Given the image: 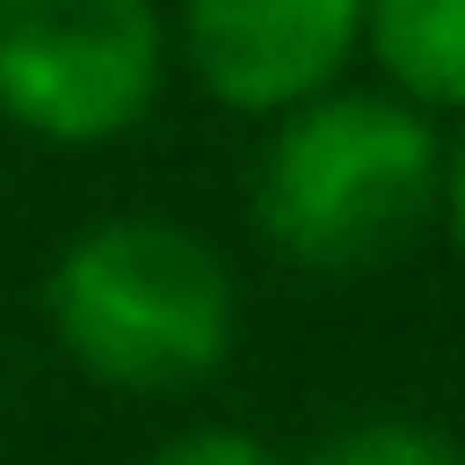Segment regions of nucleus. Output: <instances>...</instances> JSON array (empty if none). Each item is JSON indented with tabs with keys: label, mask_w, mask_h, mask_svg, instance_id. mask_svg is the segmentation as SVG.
Returning a JSON list of instances; mask_svg holds the SVG:
<instances>
[{
	"label": "nucleus",
	"mask_w": 465,
	"mask_h": 465,
	"mask_svg": "<svg viewBox=\"0 0 465 465\" xmlns=\"http://www.w3.org/2000/svg\"><path fill=\"white\" fill-rule=\"evenodd\" d=\"M440 138L431 113L371 86H319L267 121L250 164V224L302 276H362L397 259L440 207Z\"/></svg>",
	"instance_id": "nucleus-1"
},
{
	"label": "nucleus",
	"mask_w": 465,
	"mask_h": 465,
	"mask_svg": "<svg viewBox=\"0 0 465 465\" xmlns=\"http://www.w3.org/2000/svg\"><path fill=\"white\" fill-rule=\"evenodd\" d=\"M44 328L69 371L121 397L207 388L242 345V284L199 224L95 216L44 267Z\"/></svg>",
	"instance_id": "nucleus-2"
},
{
	"label": "nucleus",
	"mask_w": 465,
	"mask_h": 465,
	"mask_svg": "<svg viewBox=\"0 0 465 465\" xmlns=\"http://www.w3.org/2000/svg\"><path fill=\"white\" fill-rule=\"evenodd\" d=\"M164 78V0H0V121L35 147H121L155 113Z\"/></svg>",
	"instance_id": "nucleus-3"
},
{
	"label": "nucleus",
	"mask_w": 465,
	"mask_h": 465,
	"mask_svg": "<svg viewBox=\"0 0 465 465\" xmlns=\"http://www.w3.org/2000/svg\"><path fill=\"white\" fill-rule=\"evenodd\" d=\"M173 69L242 121L336 86L362 61V0H173Z\"/></svg>",
	"instance_id": "nucleus-4"
},
{
	"label": "nucleus",
	"mask_w": 465,
	"mask_h": 465,
	"mask_svg": "<svg viewBox=\"0 0 465 465\" xmlns=\"http://www.w3.org/2000/svg\"><path fill=\"white\" fill-rule=\"evenodd\" d=\"M362 61L414 113L465 121V0H362Z\"/></svg>",
	"instance_id": "nucleus-5"
},
{
	"label": "nucleus",
	"mask_w": 465,
	"mask_h": 465,
	"mask_svg": "<svg viewBox=\"0 0 465 465\" xmlns=\"http://www.w3.org/2000/svg\"><path fill=\"white\" fill-rule=\"evenodd\" d=\"M302 465H465V449L431 422H405V414H371V422H345L328 431Z\"/></svg>",
	"instance_id": "nucleus-6"
},
{
	"label": "nucleus",
	"mask_w": 465,
	"mask_h": 465,
	"mask_svg": "<svg viewBox=\"0 0 465 465\" xmlns=\"http://www.w3.org/2000/svg\"><path fill=\"white\" fill-rule=\"evenodd\" d=\"M138 465H284V457L259 431H242V422H182V431L155 440Z\"/></svg>",
	"instance_id": "nucleus-7"
},
{
	"label": "nucleus",
	"mask_w": 465,
	"mask_h": 465,
	"mask_svg": "<svg viewBox=\"0 0 465 465\" xmlns=\"http://www.w3.org/2000/svg\"><path fill=\"white\" fill-rule=\"evenodd\" d=\"M440 232H449V250H457V267H465V130L449 138V155H440Z\"/></svg>",
	"instance_id": "nucleus-8"
}]
</instances>
